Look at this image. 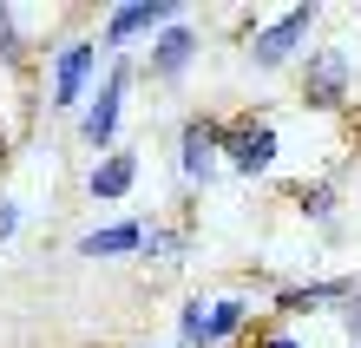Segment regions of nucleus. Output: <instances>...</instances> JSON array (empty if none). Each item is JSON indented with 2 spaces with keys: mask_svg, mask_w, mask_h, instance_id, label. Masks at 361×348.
I'll return each mask as SVG.
<instances>
[{
  "mask_svg": "<svg viewBox=\"0 0 361 348\" xmlns=\"http://www.w3.org/2000/svg\"><path fill=\"white\" fill-rule=\"evenodd\" d=\"M355 289L348 282H302V289H283L276 302H283V309H315V302H348Z\"/></svg>",
  "mask_w": 361,
  "mask_h": 348,
  "instance_id": "12",
  "label": "nucleus"
},
{
  "mask_svg": "<svg viewBox=\"0 0 361 348\" xmlns=\"http://www.w3.org/2000/svg\"><path fill=\"white\" fill-rule=\"evenodd\" d=\"M348 53H315L302 66V105H315V112H329V105L348 99Z\"/></svg>",
  "mask_w": 361,
  "mask_h": 348,
  "instance_id": "7",
  "label": "nucleus"
},
{
  "mask_svg": "<svg viewBox=\"0 0 361 348\" xmlns=\"http://www.w3.org/2000/svg\"><path fill=\"white\" fill-rule=\"evenodd\" d=\"M257 348H302V342H295V335H283V329H276V335H263Z\"/></svg>",
  "mask_w": 361,
  "mask_h": 348,
  "instance_id": "17",
  "label": "nucleus"
},
{
  "mask_svg": "<svg viewBox=\"0 0 361 348\" xmlns=\"http://www.w3.org/2000/svg\"><path fill=\"white\" fill-rule=\"evenodd\" d=\"M125 85H132V66H112V73H105V85L92 92L86 119H79L86 145H112V138H118V119H125Z\"/></svg>",
  "mask_w": 361,
  "mask_h": 348,
  "instance_id": "4",
  "label": "nucleus"
},
{
  "mask_svg": "<svg viewBox=\"0 0 361 348\" xmlns=\"http://www.w3.org/2000/svg\"><path fill=\"white\" fill-rule=\"evenodd\" d=\"M243 322H250V302L243 296H217V302H210V316H204V348H230Z\"/></svg>",
  "mask_w": 361,
  "mask_h": 348,
  "instance_id": "10",
  "label": "nucleus"
},
{
  "mask_svg": "<svg viewBox=\"0 0 361 348\" xmlns=\"http://www.w3.org/2000/svg\"><path fill=\"white\" fill-rule=\"evenodd\" d=\"M132 178H138V158H132V151H112V158L86 178V191H92V198H125Z\"/></svg>",
  "mask_w": 361,
  "mask_h": 348,
  "instance_id": "11",
  "label": "nucleus"
},
{
  "mask_svg": "<svg viewBox=\"0 0 361 348\" xmlns=\"http://www.w3.org/2000/svg\"><path fill=\"white\" fill-rule=\"evenodd\" d=\"M224 158L237 178H269V164H276V125L269 119H237V125H224Z\"/></svg>",
  "mask_w": 361,
  "mask_h": 348,
  "instance_id": "2",
  "label": "nucleus"
},
{
  "mask_svg": "<svg viewBox=\"0 0 361 348\" xmlns=\"http://www.w3.org/2000/svg\"><path fill=\"white\" fill-rule=\"evenodd\" d=\"M190 59H197V27H184V20L152 40V73H158V79H178Z\"/></svg>",
  "mask_w": 361,
  "mask_h": 348,
  "instance_id": "8",
  "label": "nucleus"
},
{
  "mask_svg": "<svg viewBox=\"0 0 361 348\" xmlns=\"http://www.w3.org/2000/svg\"><path fill=\"white\" fill-rule=\"evenodd\" d=\"M178 164H184L190 184H210V178H217V164H224V125L217 119H190L184 138H178Z\"/></svg>",
  "mask_w": 361,
  "mask_h": 348,
  "instance_id": "5",
  "label": "nucleus"
},
{
  "mask_svg": "<svg viewBox=\"0 0 361 348\" xmlns=\"http://www.w3.org/2000/svg\"><path fill=\"white\" fill-rule=\"evenodd\" d=\"M92 66H99V47L92 40H66L53 59V105H79L92 85Z\"/></svg>",
  "mask_w": 361,
  "mask_h": 348,
  "instance_id": "6",
  "label": "nucleus"
},
{
  "mask_svg": "<svg viewBox=\"0 0 361 348\" xmlns=\"http://www.w3.org/2000/svg\"><path fill=\"white\" fill-rule=\"evenodd\" d=\"M295 204H302L309 217H329V210H335V191H329V184H302V191H295Z\"/></svg>",
  "mask_w": 361,
  "mask_h": 348,
  "instance_id": "13",
  "label": "nucleus"
},
{
  "mask_svg": "<svg viewBox=\"0 0 361 348\" xmlns=\"http://www.w3.org/2000/svg\"><path fill=\"white\" fill-rule=\"evenodd\" d=\"M184 7L178 0H125V7L105 13V47H125V40H145V33H164V27H178Z\"/></svg>",
  "mask_w": 361,
  "mask_h": 348,
  "instance_id": "3",
  "label": "nucleus"
},
{
  "mask_svg": "<svg viewBox=\"0 0 361 348\" xmlns=\"http://www.w3.org/2000/svg\"><path fill=\"white\" fill-rule=\"evenodd\" d=\"M145 230H152V224H105V230H86V236H79V256H132V250H145Z\"/></svg>",
  "mask_w": 361,
  "mask_h": 348,
  "instance_id": "9",
  "label": "nucleus"
},
{
  "mask_svg": "<svg viewBox=\"0 0 361 348\" xmlns=\"http://www.w3.org/2000/svg\"><path fill=\"white\" fill-rule=\"evenodd\" d=\"M315 20H322V7H289L283 20H269V27L250 33V59H257V66H283V59H295L302 40L315 33Z\"/></svg>",
  "mask_w": 361,
  "mask_h": 348,
  "instance_id": "1",
  "label": "nucleus"
},
{
  "mask_svg": "<svg viewBox=\"0 0 361 348\" xmlns=\"http://www.w3.org/2000/svg\"><path fill=\"white\" fill-rule=\"evenodd\" d=\"M342 322H348V335L361 342V296H348V302H342Z\"/></svg>",
  "mask_w": 361,
  "mask_h": 348,
  "instance_id": "16",
  "label": "nucleus"
},
{
  "mask_svg": "<svg viewBox=\"0 0 361 348\" xmlns=\"http://www.w3.org/2000/svg\"><path fill=\"white\" fill-rule=\"evenodd\" d=\"M20 59V27H13V7H0V66Z\"/></svg>",
  "mask_w": 361,
  "mask_h": 348,
  "instance_id": "14",
  "label": "nucleus"
},
{
  "mask_svg": "<svg viewBox=\"0 0 361 348\" xmlns=\"http://www.w3.org/2000/svg\"><path fill=\"white\" fill-rule=\"evenodd\" d=\"M13 230H20V204H13V198H0V244H7Z\"/></svg>",
  "mask_w": 361,
  "mask_h": 348,
  "instance_id": "15",
  "label": "nucleus"
}]
</instances>
